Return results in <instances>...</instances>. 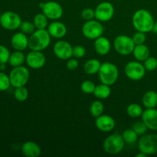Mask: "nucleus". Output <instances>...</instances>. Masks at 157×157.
<instances>
[{
    "instance_id": "obj_1",
    "label": "nucleus",
    "mask_w": 157,
    "mask_h": 157,
    "mask_svg": "<svg viewBox=\"0 0 157 157\" xmlns=\"http://www.w3.org/2000/svg\"><path fill=\"white\" fill-rule=\"evenodd\" d=\"M132 23L136 31L148 33L153 32L154 18L148 10L140 9L134 12L132 18Z\"/></svg>"
},
{
    "instance_id": "obj_2",
    "label": "nucleus",
    "mask_w": 157,
    "mask_h": 157,
    "mask_svg": "<svg viewBox=\"0 0 157 157\" xmlns=\"http://www.w3.org/2000/svg\"><path fill=\"white\" fill-rule=\"evenodd\" d=\"M51 38L47 29H36L29 38V48L30 50L42 52L50 45Z\"/></svg>"
},
{
    "instance_id": "obj_3",
    "label": "nucleus",
    "mask_w": 157,
    "mask_h": 157,
    "mask_svg": "<svg viewBox=\"0 0 157 157\" xmlns=\"http://www.w3.org/2000/svg\"><path fill=\"white\" fill-rule=\"evenodd\" d=\"M98 75L101 83L111 86L117 81L119 77V70L113 63L104 62L101 64Z\"/></svg>"
},
{
    "instance_id": "obj_4",
    "label": "nucleus",
    "mask_w": 157,
    "mask_h": 157,
    "mask_svg": "<svg viewBox=\"0 0 157 157\" xmlns=\"http://www.w3.org/2000/svg\"><path fill=\"white\" fill-rule=\"evenodd\" d=\"M125 147L122 134L113 133L107 136L104 141L103 147L104 151L110 155H117L121 153Z\"/></svg>"
},
{
    "instance_id": "obj_5",
    "label": "nucleus",
    "mask_w": 157,
    "mask_h": 157,
    "mask_svg": "<svg viewBox=\"0 0 157 157\" xmlns=\"http://www.w3.org/2000/svg\"><path fill=\"white\" fill-rule=\"evenodd\" d=\"M11 86L13 87L25 86L30 78V72L25 66L21 65L13 67L9 73Z\"/></svg>"
},
{
    "instance_id": "obj_6",
    "label": "nucleus",
    "mask_w": 157,
    "mask_h": 157,
    "mask_svg": "<svg viewBox=\"0 0 157 157\" xmlns=\"http://www.w3.org/2000/svg\"><path fill=\"white\" fill-rule=\"evenodd\" d=\"M81 31L85 38L94 41L103 35L104 29L101 21L97 19H91L86 21V22L83 25Z\"/></svg>"
},
{
    "instance_id": "obj_7",
    "label": "nucleus",
    "mask_w": 157,
    "mask_h": 157,
    "mask_svg": "<svg viewBox=\"0 0 157 157\" xmlns=\"http://www.w3.org/2000/svg\"><path fill=\"white\" fill-rule=\"evenodd\" d=\"M136 44L131 37L125 35H120L116 37L113 41V47L119 55L127 56L133 53Z\"/></svg>"
},
{
    "instance_id": "obj_8",
    "label": "nucleus",
    "mask_w": 157,
    "mask_h": 157,
    "mask_svg": "<svg viewBox=\"0 0 157 157\" xmlns=\"http://www.w3.org/2000/svg\"><path fill=\"white\" fill-rule=\"evenodd\" d=\"M146 68L141 61H132L127 63L124 67L126 76L131 81H138L142 80L146 75Z\"/></svg>"
},
{
    "instance_id": "obj_9",
    "label": "nucleus",
    "mask_w": 157,
    "mask_h": 157,
    "mask_svg": "<svg viewBox=\"0 0 157 157\" xmlns=\"http://www.w3.org/2000/svg\"><path fill=\"white\" fill-rule=\"evenodd\" d=\"M138 149L140 152L148 155L157 153V134H144L138 140Z\"/></svg>"
},
{
    "instance_id": "obj_10",
    "label": "nucleus",
    "mask_w": 157,
    "mask_h": 157,
    "mask_svg": "<svg viewBox=\"0 0 157 157\" xmlns=\"http://www.w3.org/2000/svg\"><path fill=\"white\" fill-rule=\"evenodd\" d=\"M21 21V18L18 14L12 11H8L2 14L0 25L6 30L14 31L19 29Z\"/></svg>"
},
{
    "instance_id": "obj_11",
    "label": "nucleus",
    "mask_w": 157,
    "mask_h": 157,
    "mask_svg": "<svg viewBox=\"0 0 157 157\" xmlns=\"http://www.w3.org/2000/svg\"><path fill=\"white\" fill-rule=\"evenodd\" d=\"M95 12V19L101 22H106L112 19L114 15V7L109 2H102L98 5Z\"/></svg>"
},
{
    "instance_id": "obj_12",
    "label": "nucleus",
    "mask_w": 157,
    "mask_h": 157,
    "mask_svg": "<svg viewBox=\"0 0 157 157\" xmlns=\"http://www.w3.org/2000/svg\"><path fill=\"white\" fill-rule=\"evenodd\" d=\"M42 12L50 20H58L63 15V8L58 2L55 1H48L43 4Z\"/></svg>"
},
{
    "instance_id": "obj_13",
    "label": "nucleus",
    "mask_w": 157,
    "mask_h": 157,
    "mask_svg": "<svg viewBox=\"0 0 157 157\" xmlns=\"http://www.w3.org/2000/svg\"><path fill=\"white\" fill-rule=\"evenodd\" d=\"M53 52L55 56L61 60H68L73 56V47L67 41L60 40L55 44Z\"/></svg>"
},
{
    "instance_id": "obj_14",
    "label": "nucleus",
    "mask_w": 157,
    "mask_h": 157,
    "mask_svg": "<svg viewBox=\"0 0 157 157\" xmlns=\"http://www.w3.org/2000/svg\"><path fill=\"white\" fill-rule=\"evenodd\" d=\"M25 62L30 68L37 70L44 67L46 62V58L42 52L31 50L26 55Z\"/></svg>"
},
{
    "instance_id": "obj_15",
    "label": "nucleus",
    "mask_w": 157,
    "mask_h": 157,
    "mask_svg": "<svg viewBox=\"0 0 157 157\" xmlns=\"http://www.w3.org/2000/svg\"><path fill=\"white\" fill-rule=\"evenodd\" d=\"M95 126L101 132L112 131L116 127V121L112 117L106 114H101V116L96 117Z\"/></svg>"
},
{
    "instance_id": "obj_16",
    "label": "nucleus",
    "mask_w": 157,
    "mask_h": 157,
    "mask_svg": "<svg viewBox=\"0 0 157 157\" xmlns=\"http://www.w3.org/2000/svg\"><path fill=\"white\" fill-rule=\"evenodd\" d=\"M141 118L148 130L153 131L157 130V109L147 108L143 112Z\"/></svg>"
},
{
    "instance_id": "obj_17",
    "label": "nucleus",
    "mask_w": 157,
    "mask_h": 157,
    "mask_svg": "<svg viewBox=\"0 0 157 157\" xmlns=\"http://www.w3.org/2000/svg\"><path fill=\"white\" fill-rule=\"evenodd\" d=\"M47 30L48 31L52 38H57V39L64 38L67 32L65 25L58 20H55V21L51 22L48 26Z\"/></svg>"
},
{
    "instance_id": "obj_18",
    "label": "nucleus",
    "mask_w": 157,
    "mask_h": 157,
    "mask_svg": "<svg viewBox=\"0 0 157 157\" xmlns=\"http://www.w3.org/2000/svg\"><path fill=\"white\" fill-rule=\"evenodd\" d=\"M11 44L15 50L23 52L29 48V38L23 32H17L11 38Z\"/></svg>"
},
{
    "instance_id": "obj_19",
    "label": "nucleus",
    "mask_w": 157,
    "mask_h": 157,
    "mask_svg": "<svg viewBox=\"0 0 157 157\" xmlns=\"http://www.w3.org/2000/svg\"><path fill=\"white\" fill-rule=\"evenodd\" d=\"M94 48L95 52L98 55L104 56V55H108V53L110 52V49H111V44L108 38L101 35V37L94 40Z\"/></svg>"
},
{
    "instance_id": "obj_20",
    "label": "nucleus",
    "mask_w": 157,
    "mask_h": 157,
    "mask_svg": "<svg viewBox=\"0 0 157 157\" xmlns=\"http://www.w3.org/2000/svg\"><path fill=\"white\" fill-rule=\"evenodd\" d=\"M21 153L27 157H38L41 154V149L33 141H26L21 145Z\"/></svg>"
},
{
    "instance_id": "obj_21",
    "label": "nucleus",
    "mask_w": 157,
    "mask_h": 157,
    "mask_svg": "<svg viewBox=\"0 0 157 157\" xmlns=\"http://www.w3.org/2000/svg\"><path fill=\"white\" fill-rule=\"evenodd\" d=\"M136 58V61H144L147 58L150 57V49L146 44H136L135 45L134 49L132 53Z\"/></svg>"
},
{
    "instance_id": "obj_22",
    "label": "nucleus",
    "mask_w": 157,
    "mask_h": 157,
    "mask_svg": "<svg viewBox=\"0 0 157 157\" xmlns=\"http://www.w3.org/2000/svg\"><path fill=\"white\" fill-rule=\"evenodd\" d=\"M143 105L146 108H156L157 106V93L154 90L146 92L142 98Z\"/></svg>"
},
{
    "instance_id": "obj_23",
    "label": "nucleus",
    "mask_w": 157,
    "mask_h": 157,
    "mask_svg": "<svg viewBox=\"0 0 157 157\" xmlns=\"http://www.w3.org/2000/svg\"><path fill=\"white\" fill-rule=\"evenodd\" d=\"M94 94L95 98H97L99 100H104L107 99L110 97V94H111V89H110V86L107 85L105 84H101L96 85L94 91Z\"/></svg>"
},
{
    "instance_id": "obj_24",
    "label": "nucleus",
    "mask_w": 157,
    "mask_h": 157,
    "mask_svg": "<svg viewBox=\"0 0 157 157\" xmlns=\"http://www.w3.org/2000/svg\"><path fill=\"white\" fill-rule=\"evenodd\" d=\"M101 63L98 59L92 58L85 62L84 65V71L86 74L89 75H93L98 74L101 68Z\"/></svg>"
},
{
    "instance_id": "obj_25",
    "label": "nucleus",
    "mask_w": 157,
    "mask_h": 157,
    "mask_svg": "<svg viewBox=\"0 0 157 157\" xmlns=\"http://www.w3.org/2000/svg\"><path fill=\"white\" fill-rule=\"evenodd\" d=\"M25 58L26 56L21 51L15 50V52L11 53L8 63L13 67H18V66H21L24 64V62L25 61Z\"/></svg>"
},
{
    "instance_id": "obj_26",
    "label": "nucleus",
    "mask_w": 157,
    "mask_h": 157,
    "mask_svg": "<svg viewBox=\"0 0 157 157\" xmlns=\"http://www.w3.org/2000/svg\"><path fill=\"white\" fill-rule=\"evenodd\" d=\"M33 23L36 29H47L48 26V18L44 13H38L35 15Z\"/></svg>"
},
{
    "instance_id": "obj_27",
    "label": "nucleus",
    "mask_w": 157,
    "mask_h": 157,
    "mask_svg": "<svg viewBox=\"0 0 157 157\" xmlns=\"http://www.w3.org/2000/svg\"><path fill=\"white\" fill-rule=\"evenodd\" d=\"M143 112H144V110H143L142 107L136 103L129 104L128 107H127V115L132 118L140 117L143 114Z\"/></svg>"
},
{
    "instance_id": "obj_28",
    "label": "nucleus",
    "mask_w": 157,
    "mask_h": 157,
    "mask_svg": "<svg viewBox=\"0 0 157 157\" xmlns=\"http://www.w3.org/2000/svg\"><path fill=\"white\" fill-rule=\"evenodd\" d=\"M104 110V104L101 101H94L92 102V104L90 106V113L94 117L101 116L103 114Z\"/></svg>"
},
{
    "instance_id": "obj_29",
    "label": "nucleus",
    "mask_w": 157,
    "mask_h": 157,
    "mask_svg": "<svg viewBox=\"0 0 157 157\" xmlns=\"http://www.w3.org/2000/svg\"><path fill=\"white\" fill-rule=\"evenodd\" d=\"M122 136L125 144H133L138 140L139 135L133 130V129H127L125 130L122 133Z\"/></svg>"
},
{
    "instance_id": "obj_30",
    "label": "nucleus",
    "mask_w": 157,
    "mask_h": 157,
    "mask_svg": "<svg viewBox=\"0 0 157 157\" xmlns=\"http://www.w3.org/2000/svg\"><path fill=\"white\" fill-rule=\"evenodd\" d=\"M14 98L19 102H24L29 98V90L25 86L15 87L14 90Z\"/></svg>"
},
{
    "instance_id": "obj_31",
    "label": "nucleus",
    "mask_w": 157,
    "mask_h": 157,
    "mask_svg": "<svg viewBox=\"0 0 157 157\" xmlns=\"http://www.w3.org/2000/svg\"><path fill=\"white\" fill-rule=\"evenodd\" d=\"M19 29L21 32L26 34V35H31L36 30V28H35L33 21H21Z\"/></svg>"
},
{
    "instance_id": "obj_32",
    "label": "nucleus",
    "mask_w": 157,
    "mask_h": 157,
    "mask_svg": "<svg viewBox=\"0 0 157 157\" xmlns=\"http://www.w3.org/2000/svg\"><path fill=\"white\" fill-rule=\"evenodd\" d=\"M11 86L9 75L3 71H0V91H6Z\"/></svg>"
},
{
    "instance_id": "obj_33",
    "label": "nucleus",
    "mask_w": 157,
    "mask_h": 157,
    "mask_svg": "<svg viewBox=\"0 0 157 157\" xmlns=\"http://www.w3.org/2000/svg\"><path fill=\"white\" fill-rule=\"evenodd\" d=\"M132 129H133L139 136H143V135L146 134L147 130H148L147 125L144 124V122L143 121H139L135 122L134 124H133V126H132Z\"/></svg>"
},
{
    "instance_id": "obj_34",
    "label": "nucleus",
    "mask_w": 157,
    "mask_h": 157,
    "mask_svg": "<svg viewBox=\"0 0 157 157\" xmlns=\"http://www.w3.org/2000/svg\"><path fill=\"white\" fill-rule=\"evenodd\" d=\"M96 85L94 84V83L91 81H89V80H86V81H83L81 83V89L82 90V92H84V94H93L94 91V89Z\"/></svg>"
},
{
    "instance_id": "obj_35",
    "label": "nucleus",
    "mask_w": 157,
    "mask_h": 157,
    "mask_svg": "<svg viewBox=\"0 0 157 157\" xmlns=\"http://www.w3.org/2000/svg\"><path fill=\"white\" fill-rule=\"evenodd\" d=\"M10 55L9 48L5 45L0 44V64H6L9 62Z\"/></svg>"
},
{
    "instance_id": "obj_36",
    "label": "nucleus",
    "mask_w": 157,
    "mask_h": 157,
    "mask_svg": "<svg viewBox=\"0 0 157 157\" xmlns=\"http://www.w3.org/2000/svg\"><path fill=\"white\" fill-rule=\"evenodd\" d=\"M144 62V67L148 71H153L157 68V59L154 57L150 56Z\"/></svg>"
},
{
    "instance_id": "obj_37",
    "label": "nucleus",
    "mask_w": 157,
    "mask_h": 157,
    "mask_svg": "<svg viewBox=\"0 0 157 157\" xmlns=\"http://www.w3.org/2000/svg\"><path fill=\"white\" fill-rule=\"evenodd\" d=\"M131 38L136 45V44H144L145 41H147V35H146V33L142 32H139V31H136V32H135L133 34Z\"/></svg>"
},
{
    "instance_id": "obj_38",
    "label": "nucleus",
    "mask_w": 157,
    "mask_h": 157,
    "mask_svg": "<svg viewBox=\"0 0 157 157\" xmlns=\"http://www.w3.org/2000/svg\"><path fill=\"white\" fill-rule=\"evenodd\" d=\"M86 54V49L84 46L82 45H75L73 47V57L77 58V59H80L82 58Z\"/></svg>"
},
{
    "instance_id": "obj_39",
    "label": "nucleus",
    "mask_w": 157,
    "mask_h": 157,
    "mask_svg": "<svg viewBox=\"0 0 157 157\" xmlns=\"http://www.w3.org/2000/svg\"><path fill=\"white\" fill-rule=\"evenodd\" d=\"M81 17L85 21L94 19L95 18L94 9H91V8H86V9H83L81 12Z\"/></svg>"
},
{
    "instance_id": "obj_40",
    "label": "nucleus",
    "mask_w": 157,
    "mask_h": 157,
    "mask_svg": "<svg viewBox=\"0 0 157 157\" xmlns=\"http://www.w3.org/2000/svg\"><path fill=\"white\" fill-rule=\"evenodd\" d=\"M79 65V61L75 58H69L67 62V68L70 71H74L78 68Z\"/></svg>"
},
{
    "instance_id": "obj_41",
    "label": "nucleus",
    "mask_w": 157,
    "mask_h": 157,
    "mask_svg": "<svg viewBox=\"0 0 157 157\" xmlns=\"http://www.w3.org/2000/svg\"><path fill=\"white\" fill-rule=\"evenodd\" d=\"M147 155L146 154V153H143V152H140V151L139 153H137V154L136 155V157H147Z\"/></svg>"
},
{
    "instance_id": "obj_42",
    "label": "nucleus",
    "mask_w": 157,
    "mask_h": 157,
    "mask_svg": "<svg viewBox=\"0 0 157 157\" xmlns=\"http://www.w3.org/2000/svg\"><path fill=\"white\" fill-rule=\"evenodd\" d=\"M153 32H154L155 34H156V35H157V21H155V23H154V25H153Z\"/></svg>"
},
{
    "instance_id": "obj_43",
    "label": "nucleus",
    "mask_w": 157,
    "mask_h": 157,
    "mask_svg": "<svg viewBox=\"0 0 157 157\" xmlns=\"http://www.w3.org/2000/svg\"><path fill=\"white\" fill-rule=\"evenodd\" d=\"M6 69V64H0V71H3Z\"/></svg>"
},
{
    "instance_id": "obj_44",
    "label": "nucleus",
    "mask_w": 157,
    "mask_h": 157,
    "mask_svg": "<svg viewBox=\"0 0 157 157\" xmlns=\"http://www.w3.org/2000/svg\"><path fill=\"white\" fill-rule=\"evenodd\" d=\"M1 16H2V14H1V12H0V19H1Z\"/></svg>"
}]
</instances>
